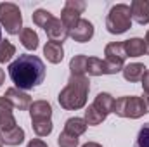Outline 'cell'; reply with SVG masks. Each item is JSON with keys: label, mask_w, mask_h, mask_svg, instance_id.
Here are the masks:
<instances>
[{"label": "cell", "mask_w": 149, "mask_h": 147, "mask_svg": "<svg viewBox=\"0 0 149 147\" xmlns=\"http://www.w3.org/2000/svg\"><path fill=\"white\" fill-rule=\"evenodd\" d=\"M104 55H106V64H108V69L109 74H116L120 71H123L125 68V59H127V54H125V49H123V42H111L106 45L104 49Z\"/></svg>", "instance_id": "7"}, {"label": "cell", "mask_w": 149, "mask_h": 147, "mask_svg": "<svg viewBox=\"0 0 149 147\" xmlns=\"http://www.w3.org/2000/svg\"><path fill=\"white\" fill-rule=\"evenodd\" d=\"M14 54H16V47L9 40H2L0 42V62H9Z\"/></svg>", "instance_id": "24"}, {"label": "cell", "mask_w": 149, "mask_h": 147, "mask_svg": "<svg viewBox=\"0 0 149 147\" xmlns=\"http://www.w3.org/2000/svg\"><path fill=\"white\" fill-rule=\"evenodd\" d=\"M43 55L49 62L52 64H59L63 59H64V49H63V43H57V42H47L45 47H43Z\"/></svg>", "instance_id": "16"}, {"label": "cell", "mask_w": 149, "mask_h": 147, "mask_svg": "<svg viewBox=\"0 0 149 147\" xmlns=\"http://www.w3.org/2000/svg\"><path fill=\"white\" fill-rule=\"evenodd\" d=\"M19 40H21L23 47L28 50H37L38 49V35L31 28H23L19 33Z\"/></svg>", "instance_id": "21"}, {"label": "cell", "mask_w": 149, "mask_h": 147, "mask_svg": "<svg viewBox=\"0 0 149 147\" xmlns=\"http://www.w3.org/2000/svg\"><path fill=\"white\" fill-rule=\"evenodd\" d=\"M16 126H17V123H16V118L12 114V106L2 95L0 97V130L2 132H9V130H12Z\"/></svg>", "instance_id": "12"}, {"label": "cell", "mask_w": 149, "mask_h": 147, "mask_svg": "<svg viewBox=\"0 0 149 147\" xmlns=\"http://www.w3.org/2000/svg\"><path fill=\"white\" fill-rule=\"evenodd\" d=\"M0 147H3V142H2V132H0Z\"/></svg>", "instance_id": "34"}, {"label": "cell", "mask_w": 149, "mask_h": 147, "mask_svg": "<svg viewBox=\"0 0 149 147\" xmlns=\"http://www.w3.org/2000/svg\"><path fill=\"white\" fill-rule=\"evenodd\" d=\"M30 116H31V121H35V119H50L52 118V106L47 101H35L30 106Z\"/></svg>", "instance_id": "15"}, {"label": "cell", "mask_w": 149, "mask_h": 147, "mask_svg": "<svg viewBox=\"0 0 149 147\" xmlns=\"http://www.w3.org/2000/svg\"><path fill=\"white\" fill-rule=\"evenodd\" d=\"M142 99H144V102H146V107H148V112H149V95H148V94H144V97H142Z\"/></svg>", "instance_id": "32"}, {"label": "cell", "mask_w": 149, "mask_h": 147, "mask_svg": "<svg viewBox=\"0 0 149 147\" xmlns=\"http://www.w3.org/2000/svg\"><path fill=\"white\" fill-rule=\"evenodd\" d=\"M87 55L80 54V55H74L73 59L70 61V71L74 76H85V69H87Z\"/></svg>", "instance_id": "22"}, {"label": "cell", "mask_w": 149, "mask_h": 147, "mask_svg": "<svg viewBox=\"0 0 149 147\" xmlns=\"http://www.w3.org/2000/svg\"><path fill=\"white\" fill-rule=\"evenodd\" d=\"M90 90V81L87 76H74L71 74L66 87L59 92L57 102L63 109L66 111H76L85 107L87 104V95Z\"/></svg>", "instance_id": "2"}, {"label": "cell", "mask_w": 149, "mask_h": 147, "mask_svg": "<svg viewBox=\"0 0 149 147\" xmlns=\"http://www.w3.org/2000/svg\"><path fill=\"white\" fill-rule=\"evenodd\" d=\"M0 42H2V26H0Z\"/></svg>", "instance_id": "35"}, {"label": "cell", "mask_w": 149, "mask_h": 147, "mask_svg": "<svg viewBox=\"0 0 149 147\" xmlns=\"http://www.w3.org/2000/svg\"><path fill=\"white\" fill-rule=\"evenodd\" d=\"M130 12L132 19L139 24H148L149 23V0H134L130 3Z\"/></svg>", "instance_id": "13"}, {"label": "cell", "mask_w": 149, "mask_h": 147, "mask_svg": "<svg viewBox=\"0 0 149 147\" xmlns=\"http://www.w3.org/2000/svg\"><path fill=\"white\" fill-rule=\"evenodd\" d=\"M9 76L16 88L31 90L38 87L45 78V66L42 59L31 54H21L9 66Z\"/></svg>", "instance_id": "1"}, {"label": "cell", "mask_w": 149, "mask_h": 147, "mask_svg": "<svg viewBox=\"0 0 149 147\" xmlns=\"http://www.w3.org/2000/svg\"><path fill=\"white\" fill-rule=\"evenodd\" d=\"M85 7H87V3L81 2V0H68V2L64 3L63 12H61V21H63V24L68 28V31L81 19L80 14L85 10Z\"/></svg>", "instance_id": "8"}, {"label": "cell", "mask_w": 149, "mask_h": 147, "mask_svg": "<svg viewBox=\"0 0 149 147\" xmlns=\"http://www.w3.org/2000/svg\"><path fill=\"white\" fill-rule=\"evenodd\" d=\"M87 121L83 119V118H70V119H66V123H64V130L63 132H66V133H70V135H74V137H80V135H83L85 133V130H87Z\"/></svg>", "instance_id": "19"}, {"label": "cell", "mask_w": 149, "mask_h": 147, "mask_svg": "<svg viewBox=\"0 0 149 147\" xmlns=\"http://www.w3.org/2000/svg\"><path fill=\"white\" fill-rule=\"evenodd\" d=\"M123 49H125L127 57H141V55L148 54V47H146V42H144L142 38H130V40H125V42H123Z\"/></svg>", "instance_id": "14"}, {"label": "cell", "mask_w": 149, "mask_h": 147, "mask_svg": "<svg viewBox=\"0 0 149 147\" xmlns=\"http://www.w3.org/2000/svg\"><path fill=\"white\" fill-rule=\"evenodd\" d=\"M3 80H5V73H3V69L0 68V87H2V83H3Z\"/></svg>", "instance_id": "31"}, {"label": "cell", "mask_w": 149, "mask_h": 147, "mask_svg": "<svg viewBox=\"0 0 149 147\" xmlns=\"http://www.w3.org/2000/svg\"><path fill=\"white\" fill-rule=\"evenodd\" d=\"M81 147H102V146L97 144V142H87V144H83Z\"/></svg>", "instance_id": "30"}, {"label": "cell", "mask_w": 149, "mask_h": 147, "mask_svg": "<svg viewBox=\"0 0 149 147\" xmlns=\"http://www.w3.org/2000/svg\"><path fill=\"white\" fill-rule=\"evenodd\" d=\"M31 17H33V23H35L37 26L43 28V26H45V24H47L54 16H52L49 10H45V9H37V10L33 12V16H31Z\"/></svg>", "instance_id": "25"}, {"label": "cell", "mask_w": 149, "mask_h": 147, "mask_svg": "<svg viewBox=\"0 0 149 147\" xmlns=\"http://www.w3.org/2000/svg\"><path fill=\"white\" fill-rule=\"evenodd\" d=\"M23 140H24V130L19 126L12 128L9 132H2V142L5 146H19V144H23Z\"/></svg>", "instance_id": "20"}, {"label": "cell", "mask_w": 149, "mask_h": 147, "mask_svg": "<svg viewBox=\"0 0 149 147\" xmlns=\"http://www.w3.org/2000/svg\"><path fill=\"white\" fill-rule=\"evenodd\" d=\"M113 107H114V99H113V95L108 94V92H101V94H97L95 101L87 107L83 119H85L87 125H90V126L101 125V123L108 118V114L113 112Z\"/></svg>", "instance_id": "3"}, {"label": "cell", "mask_w": 149, "mask_h": 147, "mask_svg": "<svg viewBox=\"0 0 149 147\" xmlns=\"http://www.w3.org/2000/svg\"><path fill=\"white\" fill-rule=\"evenodd\" d=\"M43 31H45V35L49 37L50 42H57V43H63L66 38L70 37L68 28H66V26L63 24V21L57 19V17H52V19L43 26Z\"/></svg>", "instance_id": "9"}, {"label": "cell", "mask_w": 149, "mask_h": 147, "mask_svg": "<svg viewBox=\"0 0 149 147\" xmlns=\"http://www.w3.org/2000/svg\"><path fill=\"white\" fill-rule=\"evenodd\" d=\"M146 47H148V54H149V30H148V33H146Z\"/></svg>", "instance_id": "33"}, {"label": "cell", "mask_w": 149, "mask_h": 147, "mask_svg": "<svg viewBox=\"0 0 149 147\" xmlns=\"http://www.w3.org/2000/svg\"><path fill=\"white\" fill-rule=\"evenodd\" d=\"M26 147H47V144H45L43 140H40V139H33V140L28 142Z\"/></svg>", "instance_id": "29"}, {"label": "cell", "mask_w": 149, "mask_h": 147, "mask_svg": "<svg viewBox=\"0 0 149 147\" xmlns=\"http://www.w3.org/2000/svg\"><path fill=\"white\" fill-rule=\"evenodd\" d=\"M85 73L88 76H101V74H109V69H108L106 61H102L99 57H88Z\"/></svg>", "instance_id": "18"}, {"label": "cell", "mask_w": 149, "mask_h": 147, "mask_svg": "<svg viewBox=\"0 0 149 147\" xmlns=\"http://www.w3.org/2000/svg\"><path fill=\"white\" fill-rule=\"evenodd\" d=\"M31 126L38 137H47L52 133V119H35L31 121Z\"/></svg>", "instance_id": "23"}, {"label": "cell", "mask_w": 149, "mask_h": 147, "mask_svg": "<svg viewBox=\"0 0 149 147\" xmlns=\"http://www.w3.org/2000/svg\"><path fill=\"white\" fill-rule=\"evenodd\" d=\"M130 28H132L130 5H127V3L113 5L108 12V17H106V30L111 35H121Z\"/></svg>", "instance_id": "4"}, {"label": "cell", "mask_w": 149, "mask_h": 147, "mask_svg": "<svg viewBox=\"0 0 149 147\" xmlns=\"http://www.w3.org/2000/svg\"><path fill=\"white\" fill-rule=\"evenodd\" d=\"M141 81H142V90H144V94H148L149 95V69L146 71V74L142 76Z\"/></svg>", "instance_id": "28"}, {"label": "cell", "mask_w": 149, "mask_h": 147, "mask_svg": "<svg viewBox=\"0 0 149 147\" xmlns=\"http://www.w3.org/2000/svg\"><path fill=\"white\" fill-rule=\"evenodd\" d=\"M78 144H80V139L66 133V132H61L57 137V146L59 147H78Z\"/></svg>", "instance_id": "26"}, {"label": "cell", "mask_w": 149, "mask_h": 147, "mask_svg": "<svg viewBox=\"0 0 149 147\" xmlns=\"http://www.w3.org/2000/svg\"><path fill=\"white\" fill-rule=\"evenodd\" d=\"M70 37L78 43H85L94 37V24L88 19H80L73 28L70 30Z\"/></svg>", "instance_id": "11"}, {"label": "cell", "mask_w": 149, "mask_h": 147, "mask_svg": "<svg viewBox=\"0 0 149 147\" xmlns=\"http://www.w3.org/2000/svg\"><path fill=\"white\" fill-rule=\"evenodd\" d=\"M0 24L5 28L9 35H19L23 30V16L21 9L12 2L0 3Z\"/></svg>", "instance_id": "6"}, {"label": "cell", "mask_w": 149, "mask_h": 147, "mask_svg": "<svg viewBox=\"0 0 149 147\" xmlns=\"http://www.w3.org/2000/svg\"><path fill=\"white\" fill-rule=\"evenodd\" d=\"M113 112L120 118H130V119H137L141 116H144L148 112L146 107V102L142 97H137V95H123V97H118L114 101V107Z\"/></svg>", "instance_id": "5"}, {"label": "cell", "mask_w": 149, "mask_h": 147, "mask_svg": "<svg viewBox=\"0 0 149 147\" xmlns=\"http://www.w3.org/2000/svg\"><path fill=\"white\" fill-rule=\"evenodd\" d=\"M134 147H149V123H146V125L139 130Z\"/></svg>", "instance_id": "27"}, {"label": "cell", "mask_w": 149, "mask_h": 147, "mask_svg": "<svg viewBox=\"0 0 149 147\" xmlns=\"http://www.w3.org/2000/svg\"><path fill=\"white\" fill-rule=\"evenodd\" d=\"M121 73H123V78H125L127 81H130V83L141 81L142 76L146 74V66L141 64V62H132V64H127Z\"/></svg>", "instance_id": "17"}, {"label": "cell", "mask_w": 149, "mask_h": 147, "mask_svg": "<svg viewBox=\"0 0 149 147\" xmlns=\"http://www.w3.org/2000/svg\"><path fill=\"white\" fill-rule=\"evenodd\" d=\"M3 97L10 102L12 107H16V109H19V111H26V109H30V106H31V97L28 94H24L23 90L16 88V87L7 88Z\"/></svg>", "instance_id": "10"}]
</instances>
